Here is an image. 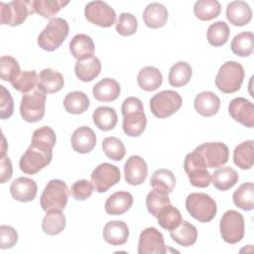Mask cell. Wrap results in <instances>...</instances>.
Instances as JSON below:
<instances>
[{
    "label": "cell",
    "instance_id": "obj_1",
    "mask_svg": "<svg viewBox=\"0 0 254 254\" xmlns=\"http://www.w3.org/2000/svg\"><path fill=\"white\" fill-rule=\"evenodd\" d=\"M47 92L39 84L30 92L24 93L21 104L20 114L29 123H36L43 119L45 115Z\"/></svg>",
    "mask_w": 254,
    "mask_h": 254
},
{
    "label": "cell",
    "instance_id": "obj_2",
    "mask_svg": "<svg viewBox=\"0 0 254 254\" xmlns=\"http://www.w3.org/2000/svg\"><path fill=\"white\" fill-rule=\"evenodd\" d=\"M69 32L67 22L63 18H53L38 36V45L44 51L57 50L65 40Z\"/></svg>",
    "mask_w": 254,
    "mask_h": 254
},
{
    "label": "cell",
    "instance_id": "obj_3",
    "mask_svg": "<svg viewBox=\"0 0 254 254\" xmlns=\"http://www.w3.org/2000/svg\"><path fill=\"white\" fill-rule=\"evenodd\" d=\"M243 79L244 68L241 64L228 61L219 67L215 77V85L223 93H233L240 89Z\"/></svg>",
    "mask_w": 254,
    "mask_h": 254
},
{
    "label": "cell",
    "instance_id": "obj_4",
    "mask_svg": "<svg viewBox=\"0 0 254 254\" xmlns=\"http://www.w3.org/2000/svg\"><path fill=\"white\" fill-rule=\"evenodd\" d=\"M186 208L188 212L199 222H209L216 215L215 200L204 192H191L187 196Z\"/></svg>",
    "mask_w": 254,
    "mask_h": 254
},
{
    "label": "cell",
    "instance_id": "obj_5",
    "mask_svg": "<svg viewBox=\"0 0 254 254\" xmlns=\"http://www.w3.org/2000/svg\"><path fill=\"white\" fill-rule=\"evenodd\" d=\"M68 188L62 180H52L45 187L41 197L40 204L45 211L64 209L68 199Z\"/></svg>",
    "mask_w": 254,
    "mask_h": 254
},
{
    "label": "cell",
    "instance_id": "obj_6",
    "mask_svg": "<svg viewBox=\"0 0 254 254\" xmlns=\"http://www.w3.org/2000/svg\"><path fill=\"white\" fill-rule=\"evenodd\" d=\"M53 159V150L31 144L19 161L20 170L27 175H34L47 167Z\"/></svg>",
    "mask_w": 254,
    "mask_h": 254
},
{
    "label": "cell",
    "instance_id": "obj_7",
    "mask_svg": "<svg viewBox=\"0 0 254 254\" xmlns=\"http://www.w3.org/2000/svg\"><path fill=\"white\" fill-rule=\"evenodd\" d=\"M183 98L175 90H163L150 99V109L157 118H168L182 106Z\"/></svg>",
    "mask_w": 254,
    "mask_h": 254
},
{
    "label": "cell",
    "instance_id": "obj_8",
    "mask_svg": "<svg viewBox=\"0 0 254 254\" xmlns=\"http://www.w3.org/2000/svg\"><path fill=\"white\" fill-rule=\"evenodd\" d=\"M219 230L222 239L226 243H238L245 233L243 215L234 209L225 211L220 219Z\"/></svg>",
    "mask_w": 254,
    "mask_h": 254
},
{
    "label": "cell",
    "instance_id": "obj_9",
    "mask_svg": "<svg viewBox=\"0 0 254 254\" xmlns=\"http://www.w3.org/2000/svg\"><path fill=\"white\" fill-rule=\"evenodd\" d=\"M184 169L191 186L195 188H206L211 183V175L196 151L189 153L184 161Z\"/></svg>",
    "mask_w": 254,
    "mask_h": 254
},
{
    "label": "cell",
    "instance_id": "obj_10",
    "mask_svg": "<svg viewBox=\"0 0 254 254\" xmlns=\"http://www.w3.org/2000/svg\"><path fill=\"white\" fill-rule=\"evenodd\" d=\"M201 157L206 168H219L227 163L229 149L222 142H207L194 149Z\"/></svg>",
    "mask_w": 254,
    "mask_h": 254
},
{
    "label": "cell",
    "instance_id": "obj_11",
    "mask_svg": "<svg viewBox=\"0 0 254 254\" xmlns=\"http://www.w3.org/2000/svg\"><path fill=\"white\" fill-rule=\"evenodd\" d=\"M1 24L16 27L24 23L31 14V0H15L8 3L1 2Z\"/></svg>",
    "mask_w": 254,
    "mask_h": 254
},
{
    "label": "cell",
    "instance_id": "obj_12",
    "mask_svg": "<svg viewBox=\"0 0 254 254\" xmlns=\"http://www.w3.org/2000/svg\"><path fill=\"white\" fill-rule=\"evenodd\" d=\"M84 16L90 23L102 27H111L116 21V14L113 8L104 1H91L84 8Z\"/></svg>",
    "mask_w": 254,
    "mask_h": 254
},
{
    "label": "cell",
    "instance_id": "obj_13",
    "mask_svg": "<svg viewBox=\"0 0 254 254\" xmlns=\"http://www.w3.org/2000/svg\"><path fill=\"white\" fill-rule=\"evenodd\" d=\"M91 183L97 192H105L120 181L119 169L109 163L98 165L90 175Z\"/></svg>",
    "mask_w": 254,
    "mask_h": 254
},
{
    "label": "cell",
    "instance_id": "obj_14",
    "mask_svg": "<svg viewBox=\"0 0 254 254\" xmlns=\"http://www.w3.org/2000/svg\"><path fill=\"white\" fill-rule=\"evenodd\" d=\"M167 248L163 234L155 227L145 228L139 236V254H164Z\"/></svg>",
    "mask_w": 254,
    "mask_h": 254
},
{
    "label": "cell",
    "instance_id": "obj_15",
    "mask_svg": "<svg viewBox=\"0 0 254 254\" xmlns=\"http://www.w3.org/2000/svg\"><path fill=\"white\" fill-rule=\"evenodd\" d=\"M229 115L247 128L254 126V105L244 97L233 98L228 105Z\"/></svg>",
    "mask_w": 254,
    "mask_h": 254
},
{
    "label": "cell",
    "instance_id": "obj_16",
    "mask_svg": "<svg viewBox=\"0 0 254 254\" xmlns=\"http://www.w3.org/2000/svg\"><path fill=\"white\" fill-rule=\"evenodd\" d=\"M148 175V166L145 160L137 155L127 159L124 166V179L131 186L142 185Z\"/></svg>",
    "mask_w": 254,
    "mask_h": 254
},
{
    "label": "cell",
    "instance_id": "obj_17",
    "mask_svg": "<svg viewBox=\"0 0 254 254\" xmlns=\"http://www.w3.org/2000/svg\"><path fill=\"white\" fill-rule=\"evenodd\" d=\"M37 183L26 177L15 179L10 186V192L14 199L21 202H29L34 200L37 195Z\"/></svg>",
    "mask_w": 254,
    "mask_h": 254
},
{
    "label": "cell",
    "instance_id": "obj_18",
    "mask_svg": "<svg viewBox=\"0 0 254 254\" xmlns=\"http://www.w3.org/2000/svg\"><path fill=\"white\" fill-rule=\"evenodd\" d=\"M70 143L76 153L87 154L92 151L96 145V135L90 127L81 126L72 133Z\"/></svg>",
    "mask_w": 254,
    "mask_h": 254
},
{
    "label": "cell",
    "instance_id": "obj_19",
    "mask_svg": "<svg viewBox=\"0 0 254 254\" xmlns=\"http://www.w3.org/2000/svg\"><path fill=\"white\" fill-rule=\"evenodd\" d=\"M102 236L111 245H123L129 238V228L122 220H111L104 225Z\"/></svg>",
    "mask_w": 254,
    "mask_h": 254
},
{
    "label": "cell",
    "instance_id": "obj_20",
    "mask_svg": "<svg viewBox=\"0 0 254 254\" xmlns=\"http://www.w3.org/2000/svg\"><path fill=\"white\" fill-rule=\"evenodd\" d=\"M226 18L233 26L242 27L252 19V10L244 1H232L226 7Z\"/></svg>",
    "mask_w": 254,
    "mask_h": 254
},
{
    "label": "cell",
    "instance_id": "obj_21",
    "mask_svg": "<svg viewBox=\"0 0 254 254\" xmlns=\"http://www.w3.org/2000/svg\"><path fill=\"white\" fill-rule=\"evenodd\" d=\"M133 204V196L128 191H116L105 201V211L109 215H121L128 211Z\"/></svg>",
    "mask_w": 254,
    "mask_h": 254
},
{
    "label": "cell",
    "instance_id": "obj_22",
    "mask_svg": "<svg viewBox=\"0 0 254 254\" xmlns=\"http://www.w3.org/2000/svg\"><path fill=\"white\" fill-rule=\"evenodd\" d=\"M121 88L114 78H103L98 81L92 89L93 97L100 102H110L118 98Z\"/></svg>",
    "mask_w": 254,
    "mask_h": 254
},
{
    "label": "cell",
    "instance_id": "obj_23",
    "mask_svg": "<svg viewBox=\"0 0 254 254\" xmlns=\"http://www.w3.org/2000/svg\"><path fill=\"white\" fill-rule=\"evenodd\" d=\"M193 105L198 114L205 117H210L218 112L220 107V99L212 91H202L195 96Z\"/></svg>",
    "mask_w": 254,
    "mask_h": 254
},
{
    "label": "cell",
    "instance_id": "obj_24",
    "mask_svg": "<svg viewBox=\"0 0 254 254\" xmlns=\"http://www.w3.org/2000/svg\"><path fill=\"white\" fill-rule=\"evenodd\" d=\"M94 50L95 47L92 39L85 34L75 35L69 43V51L77 61H83L93 57Z\"/></svg>",
    "mask_w": 254,
    "mask_h": 254
},
{
    "label": "cell",
    "instance_id": "obj_25",
    "mask_svg": "<svg viewBox=\"0 0 254 254\" xmlns=\"http://www.w3.org/2000/svg\"><path fill=\"white\" fill-rule=\"evenodd\" d=\"M143 20L146 26L151 29L162 28L168 21V10L161 3H151L144 9Z\"/></svg>",
    "mask_w": 254,
    "mask_h": 254
},
{
    "label": "cell",
    "instance_id": "obj_26",
    "mask_svg": "<svg viewBox=\"0 0 254 254\" xmlns=\"http://www.w3.org/2000/svg\"><path fill=\"white\" fill-rule=\"evenodd\" d=\"M147 117L144 110L134 111L123 115L122 128L126 135L130 137L140 136L146 129Z\"/></svg>",
    "mask_w": 254,
    "mask_h": 254
},
{
    "label": "cell",
    "instance_id": "obj_27",
    "mask_svg": "<svg viewBox=\"0 0 254 254\" xmlns=\"http://www.w3.org/2000/svg\"><path fill=\"white\" fill-rule=\"evenodd\" d=\"M101 71V63L95 56L83 60L77 61L74 65V72L78 79L81 81H91L96 78Z\"/></svg>",
    "mask_w": 254,
    "mask_h": 254
},
{
    "label": "cell",
    "instance_id": "obj_28",
    "mask_svg": "<svg viewBox=\"0 0 254 254\" xmlns=\"http://www.w3.org/2000/svg\"><path fill=\"white\" fill-rule=\"evenodd\" d=\"M138 85L146 91H154L163 82L162 72L155 66L143 67L137 75Z\"/></svg>",
    "mask_w": 254,
    "mask_h": 254
},
{
    "label": "cell",
    "instance_id": "obj_29",
    "mask_svg": "<svg viewBox=\"0 0 254 254\" xmlns=\"http://www.w3.org/2000/svg\"><path fill=\"white\" fill-rule=\"evenodd\" d=\"M233 162L241 170H249L254 162V141L248 140L237 145L233 151Z\"/></svg>",
    "mask_w": 254,
    "mask_h": 254
},
{
    "label": "cell",
    "instance_id": "obj_30",
    "mask_svg": "<svg viewBox=\"0 0 254 254\" xmlns=\"http://www.w3.org/2000/svg\"><path fill=\"white\" fill-rule=\"evenodd\" d=\"M238 174L231 167H222L214 171L211 177V183L219 190H228L238 182Z\"/></svg>",
    "mask_w": 254,
    "mask_h": 254
},
{
    "label": "cell",
    "instance_id": "obj_31",
    "mask_svg": "<svg viewBox=\"0 0 254 254\" xmlns=\"http://www.w3.org/2000/svg\"><path fill=\"white\" fill-rule=\"evenodd\" d=\"M172 239L178 244L189 247L195 243L197 239V230L194 225L188 221H182L175 229L170 231Z\"/></svg>",
    "mask_w": 254,
    "mask_h": 254
},
{
    "label": "cell",
    "instance_id": "obj_32",
    "mask_svg": "<svg viewBox=\"0 0 254 254\" xmlns=\"http://www.w3.org/2000/svg\"><path fill=\"white\" fill-rule=\"evenodd\" d=\"M38 84L47 93H56L64 87V79L61 72L52 68H44L39 74Z\"/></svg>",
    "mask_w": 254,
    "mask_h": 254
},
{
    "label": "cell",
    "instance_id": "obj_33",
    "mask_svg": "<svg viewBox=\"0 0 254 254\" xmlns=\"http://www.w3.org/2000/svg\"><path fill=\"white\" fill-rule=\"evenodd\" d=\"M92 120L98 129L102 131H109L116 126L118 118L114 108L100 106L93 111Z\"/></svg>",
    "mask_w": 254,
    "mask_h": 254
},
{
    "label": "cell",
    "instance_id": "obj_34",
    "mask_svg": "<svg viewBox=\"0 0 254 254\" xmlns=\"http://www.w3.org/2000/svg\"><path fill=\"white\" fill-rule=\"evenodd\" d=\"M65 224V216L62 210L53 209L47 211V214L43 218L42 229L48 235H58L63 232Z\"/></svg>",
    "mask_w": 254,
    "mask_h": 254
},
{
    "label": "cell",
    "instance_id": "obj_35",
    "mask_svg": "<svg viewBox=\"0 0 254 254\" xmlns=\"http://www.w3.org/2000/svg\"><path fill=\"white\" fill-rule=\"evenodd\" d=\"M67 4L68 1L62 0H31V14L37 13L44 18L50 19Z\"/></svg>",
    "mask_w": 254,
    "mask_h": 254
},
{
    "label": "cell",
    "instance_id": "obj_36",
    "mask_svg": "<svg viewBox=\"0 0 254 254\" xmlns=\"http://www.w3.org/2000/svg\"><path fill=\"white\" fill-rule=\"evenodd\" d=\"M90 101L88 96L82 91H72L65 95L64 107L67 113L82 114L89 107Z\"/></svg>",
    "mask_w": 254,
    "mask_h": 254
},
{
    "label": "cell",
    "instance_id": "obj_37",
    "mask_svg": "<svg viewBox=\"0 0 254 254\" xmlns=\"http://www.w3.org/2000/svg\"><path fill=\"white\" fill-rule=\"evenodd\" d=\"M232 199L234 204L245 211L254 208V185L253 183H244L233 192Z\"/></svg>",
    "mask_w": 254,
    "mask_h": 254
},
{
    "label": "cell",
    "instance_id": "obj_38",
    "mask_svg": "<svg viewBox=\"0 0 254 254\" xmlns=\"http://www.w3.org/2000/svg\"><path fill=\"white\" fill-rule=\"evenodd\" d=\"M192 74V69L187 62H178L169 70V82L174 87H181L189 83Z\"/></svg>",
    "mask_w": 254,
    "mask_h": 254
},
{
    "label": "cell",
    "instance_id": "obj_39",
    "mask_svg": "<svg viewBox=\"0 0 254 254\" xmlns=\"http://www.w3.org/2000/svg\"><path fill=\"white\" fill-rule=\"evenodd\" d=\"M254 36L252 32L245 31L237 34L231 41V51L238 57H249L253 53Z\"/></svg>",
    "mask_w": 254,
    "mask_h": 254
},
{
    "label": "cell",
    "instance_id": "obj_40",
    "mask_svg": "<svg viewBox=\"0 0 254 254\" xmlns=\"http://www.w3.org/2000/svg\"><path fill=\"white\" fill-rule=\"evenodd\" d=\"M221 11V5L216 0H198L194 3L193 13L201 21H209L216 18Z\"/></svg>",
    "mask_w": 254,
    "mask_h": 254
},
{
    "label": "cell",
    "instance_id": "obj_41",
    "mask_svg": "<svg viewBox=\"0 0 254 254\" xmlns=\"http://www.w3.org/2000/svg\"><path fill=\"white\" fill-rule=\"evenodd\" d=\"M156 217L159 225L169 231L178 227L183 221L181 211L171 204L162 208Z\"/></svg>",
    "mask_w": 254,
    "mask_h": 254
},
{
    "label": "cell",
    "instance_id": "obj_42",
    "mask_svg": "<svg viewBox=\"0 0 254 254\" xmlns=\"http://www.w3.org/2000/svg\"><path fill=\"white\" fill-rule=\"evenodd\" d=\"M150 185L153 189H158L170 193L175 189L176 178L170 170L159 169L152 175Z\"/></svg>",
    "mask_w": 254,
    "mask_h": 254
},
{
    "label": "cell",
    "instance_id": "obj_43",
    "mask_svg": "<svg viewBox=\"0 0 254 254\" xmlns=\"http://www.w3.org/2000/svg\"><path fill=\"white\" fill-rule=\"evenodd\" d=\"M229 27L223 21H217L211 24L206 33L208 43L213 47H221L229 39Z\"/></svg>",
    "mask_w": 254,
    "mask_h": 254
},
{
    "label": "cell",
    "instance_id": "obj_44",
    "mask_svg": "<svg viewBox=\"0 0 254 254\" xmlns=\"http://www.w3.org/2000/svg\"><path fill=\"white\" fill-rule=\"evenodd\" d=\"M169 204H171L169 193L164 190L153 189L147 194L146 207L148 211L155 217L158 215V213L162 208H164Z\"/></svg>",
    "mask_w": 254,
    "mask_h": 254
},
{
    "label": "cell",
    "instance_id": "obj_45",
    "mask_svg": "<svg viewBox=\"0 0 254 254\" xmlns=\"http://www.w3.org/2000/svg\"><path fill=\"white\" fill-rule=\"evenodd\" d=\"M104 154L113 161H121L125 154L126 149L123 142L117 137H106L101 143Z\"/></svg>",
    "mask_w": 254,
    "mask_h": 254
},
{
    "label": "cell",
    "instance_id": "obj_46",
    "mask_svg": "<svg viewBox=\"0 0 254 254\" xmlns=\"http://www.w3.org/2000/svg\"><path fill=\"white\" fill-rule=\"evenodd\" d=\"M38 81L39 75L36 70H23L11 84L16 90L24 94L33 90L38 85Z\"/></svg>",
    "mask_w": 254,
    "mask_h": 254
},
{
    "label": "cell",
    "instance_id": "obj_47",
    "mask_svg": "<svg viewBox=\"0 0 254 254\" xmlns=\"http://www.w3.org/2000/svg\"><path fill=\"white\" fill-rule=\"evenodd\" d=\"M1 78L10 83L21 73L19 63L11 56H2L0 59Z\"/></svg>",
    "mask_w": 254,
    "mask_h": 254
},
{
    "label": "cell",
    "instance_id": "obj_48",
    "mask_svg": "<svg viewBox=\"0 0 254 254\" xmlns=\"http://www.w3.org/2000/svg\"><path fill=\"white\" fill-rule=\"evenodd\" d=\"M116 31L119 35L128 37L136 33L138 22L136 17L131 13H121L116 23Z\"/></svg>",
    "mask_w": 254,
    "mask_h": 254
},
{
    "label": "cell",
    "instance_id": "obj_49",
    "mask_svg": "<svg viewBox=\"0 0 254 254\" xmlns=\"http://www.w3.org/2000/svg\"><path fill=\"white\" fill-rule=\"evenodd\" d=\"M57 137L55 131L49 126H43L36 129L32 136V143H38L45 146L54 148L56 145Z\"/></svg>",
    "mask_w": 254,
    "mask_h": 254
},
{
    "label": "cell",
    "instance_id": "obj_50",
    "mask_svg": "<svg viewBox=\"0 0 254 254\" xmlns=\"http://www.w3.org/2000/svg\"><path fill=\"white\" fill-rule=\"evenodd\" d=\"M93 184L87 180H79L72 184L70 192L76 200H85L93 192Z\"/></svg>",
    "mask_w": 254,
    "mask_h": 254
},
{
    "label": "cell",
    "instance_id": "obj_51",
    "mask_svg": "<svg viewBox=\"0 0 254 254\" xmlns=\"http://www.w3.org/2000/svg\"><path fill=\"white\" fill-rule=\"evenodd\" d=\"M14 112V100L4 85H0V118L8 119Z\"/></svg>",
    "mask_w": 254,
    "mask_h": 254
},
{
    "label": "cell",
    "instance_id": "obj_52",
    "mask_svg": "<svg viewBox=\"0 0 254 254\" xmlns=\"http://www.w3.org/2000/svg\"><path fill=\"white\" fill-rule=\"evenodd\" d=\"M18 242V232L16 229L9 225L0 226V248L9 249L16 245Z\"/></svg>",
    "mask_w": 254,
    "mask_h": 254
},
{
    "label": "cell",
    "instance_id": "obj_53",
    "mask_svg": "<svg viewBox=\"0 0 254 254\" xmlns=\"http://www.w3.org/2000/svg\"><path fill=\"white\" fill-rule=\"evenodd\" d=\"M139 110H144L143 108V103L142 101L135 96H130L127 97L121 106V112L122 115L134 112V111H139Z\"/></svg>",
    "mask_w": 254,
    "mask_h": 254
},
{
    "label": "cell",
    "instance_id": "obj_54",
    "mask_svg": "<svg viewBox=\"0 0 254 254\" xmlns=\"http://www.w3.org/2000/svg\"><path fill=\"white\" fill-rule=\"evenodd\" d=\"M13 167L9 157L1 156L0 158V183L4 184L12 177Z\"/></svg>",
    "mask_w": 254,
    "mask_h": 254
},
{
    "label": "cell",
    "instance_id": "obj_55",
    "mask_svg": "<svg viewBox=\"0 0 254 254\" xmlns=\"http://www.w3.org/2000/svg\"><path fill=\"white\" fill-rule=\"evenodd\" d=\"M2 148H1V156H5L6 155V151H7V143H6V139L5 137L2 135Z\"/></svg>",
    "mask_w": 254,
    "mask_h": 254
}]
</instances>
